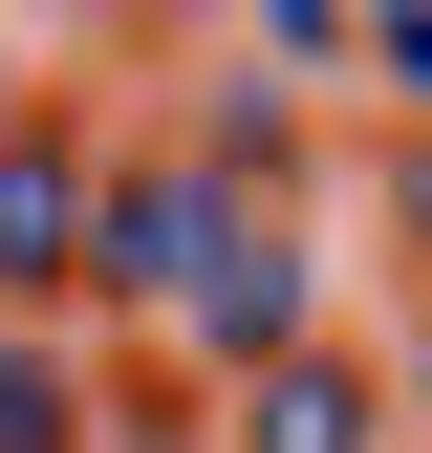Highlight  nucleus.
I'll list each match as a JSON object with an SVG mask.
<instances>
[{
  "mask_svg": "<svg viewBox=\"0 0 432 453\" xmlns=\"http://www.w3.org/2000/svg\"><path fill=\"white\" fill-rule=\"evenodd\" d=\"M0 453H66V367H43L22 324H0Z\"/></svg>",
  "mask_w": 432,
  "mask_h": 453,
  "instance_id": "2",
  "label": "nucleus"
},
{
  "mask_svg": "<svg viewBox=\"0 0 432 453\" xmlns=\"http://www.w3.org/2000/svg\"><path fill=\"white\" fill-rule=\"evenodd\" d=\"M346 65H367V87H411V108H432V22H346Z\"/></svg>",
  "mask_w": 432,
  "mask_h": 453,
  "instance_id": "3",
  "label": "nucleus"
},
{
  "mask_svg": "<svg viewBox=\"0 0 432 453\" xmlns=\"http://www.w3.org/2000/svg\"><path fill=\"white\" fill-rule=\"evenodd\" d=\"M238 453H367V367H324V346H282L238 388Z\"/></svg>",
  "mask_w": 432,
  "mask_h": 453,
  "instance_id": "1",
  "label": "nucleus"
}]
</instances>
